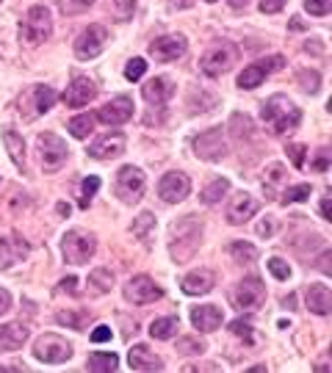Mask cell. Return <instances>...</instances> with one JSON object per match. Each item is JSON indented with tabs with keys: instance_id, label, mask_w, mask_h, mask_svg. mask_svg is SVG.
Returning <instances> with one entry per match:
<instances>
[{
	"instance_id": "obj_1",
	"label": "cell",
	"mask_w": 332,
	"mask_h": 373,
	"mask_svg": "<svg viewBox=\"0 0 332 373\" xmlns=\"http://www.w3.org/2000/svg\"><path fill=\"white\" fill-rule=\"evenodd\" d=\"M263 122L269 124L274 133H288L302 122V114L285 94H274L263 105Z\"/></svg>"
},
{
	"instance_id": "obj_2",
	"label": "cell",
	"mask_w": 332,
	"mask_h": 373,
	"mask_svg": "<svg viewBox=\"0 0 332 373\" xmlns=\"http://www.w3.org/2000/svg\"><path fill=\"white\" fill-rule=\"evenodd\" d=\"M95 249H97V238H95L92 232L70 229V232L64 235V257H67V263H73V266L89 263V257L95 254Z\"/></svg>"
},
{
	"instance_id": "obj_3",
	"label": "cell",
	"mask_w": 332,
	"mask_h": 373,
	"mask_svg": "<svg viewBox=\"0 0 332 373\" xmlns=\"http://www.w3.org/2000/svg\"><path fill=\"white\" fill-rule=\"evenodd\" d=\"M235 58H238V48L230 45V42H222V45L210 48L203 58H200V70H203L208 77H219V75H225L232 64H235Z\"/></svg>"
},
{
	"instance_id": "obj_4",
	"label": "cell",
	"mask_w": 332,
	"mask_h": 373,
	"mask_svg": "<svg viewBox=\"0 0 332 373\" xmlns=\"http://www.w3.org/2000/svg\"><path fill=\"white\" fill-rule=\"evenodd\" d=\"M36 147H39V161H42V169H45V172H55V169H61V166L67 163L70 149H67V144H64L58 136L42 133V136L36 139Z\"/></svg>"
},
{
	"instance_id": "obj_5",
	"label": "cell",
	"mask_w": 332,
	"mask_h": 373,
	"mask_svg": "<svg viewBox=\"0 0 332 373\" xmlns=\"http://www.w3.org/2000/svg\"><path fill=\"white\" fill-rule=\"evenodd\" d=\"M50 23H53L50 11H48L45 6H33V9L26 14V23L20 28V33H23V39L31 42V45H42V42L50 36V31H53Z\"/></svg>"
},
{
	"instance_id": "obj_6",
	"label": "cell",
	"mask_w": 332,
	"mask_h": 373,
	"mask_svg": "<svg viewBox=\"0 0 332 373\" xmlns=\"http://www.w3.org/2000/svg\"><path fill=\"white\" fill-rule=\"evenodd\" d=\"M33 354H36V360L48 362V365H58V362H67L73 357V346L61 335H42L33 343Z\"/></svg>"
},
{
	"instance_id": "obj_7",
	"label": "cell",
	"mask_w": 332,
	"mask_h": 373,
	"mask_svg": "<svg viewBox=\"0 0 332 373\" xmlns=\"http://www.w3.org/2000/svg\"><path fill=\"white\" fill-rule=\"evenodd\" d=\"M282 67H285V58H282V55L260 58V61H255L252 67H247L244 72L238 75V86H241V89H255L269 75H274L277 70H282Z\"/></svg>"
},
{
	"instance_id": "obj_8",
	"label": "cell",
	"mask_w": 332,
	"mask_h": 373,
	"mask_svg": "<svg viewBox=\"0 0 332 373\" xmlns=\"http://www.w3.org/2000/svg\"><path fill=\"white\" fill-rule=\"evenodd\" d=\"M108 42V28L105 25H89L75 39V55L77 58H97Z\"/></svg>"
},
{
	"instance_id": "obj_9",
	"label": "cell",
	"mask_w": 332,
	"mask_h": 373,
	"mask_svg": "<svg viewBox=\"0 0 332 373\" xmlns=\"http://www.w3.org/2000/svg\"><path fill=\"white\" fill-rule=\"evenodd\" d=\"M144 185H147L144 172L136 169V166H125L117 174V197L122 202H139L141 194H144Z\"/></svg>"
},
{
	"instance_id": "obj_10",
	"label": "cell",
	"mask_w": 332,
	"mask_h": 373,
	"mask_svg": "<svg viewBox=\"0 0 332 373\" xmlns=\"http://www.w3.org/2000/svg\"><path fill=\"white\" fill-rule=\"evenodd\" d=\"M194 152L203 158V161H222L227 155V144H225V136H222V127H210L200 133L194 139Z\"/></svg>"
},
{
	"instance_id": "obj_11",
	"label": "cell",
	"mask_w": 332,
	"mask_h": 373,
	"mask_svg": "<svg viewBox=\"0 0 332 373\" xmlns=\"http://www.w3.org/2000/svg\"><path fill=\"white\" fill-rule=\"evenodd\" d=\"M186 50H188L186 36L172 33V36H161V39H155L153 45H150V55H153L155 61H161V64H169V61H178V58H183V55H186Z\"/></svg>"
},
{
	"instance_id": "obj_12",
	"label": "cell",
	"mask_w": 332,
	"mask_h": 373,
	"mask_svg": "<svg viewBox=\"0 0 332 373\" xmlns=\"http://www.w3.org/2000/svg\"><path fill=\"white\" fill-rule=\"evenodd\" d=\"M263 298H266V288L255 276H247L244 282H238V288L232 293V301L238 310H257L263 304Z\"/></svg>"
},
{
	"instance_id": "obj_13",
	"label": "cell",
	"mask_w": 332,
	"mask_h": 373,
	"mask_svg": "<svg viewBox=\"0 0 332 373\" xmlns=\"http://www.w3.org/2000/svg\"><path fill=\"white\" fill-rule=\"evenodd\" d=\"M172 235H175V244H172V254L178 257V260H188L191 254H194V249L200 244V235H203V227H197V229H191V235L186 232V219L178 222L172 227Z\"/></svg>"
},
{
	"instance_id": "obj_14",
	"label": "cell",
	"mask_w": 332,
	"mask_h": 373,
	"mask_svg": "<svg viewBox=\"0 0 332 373\" xmlns=\"http://www.w3.org/2000/svg\"><path fill=\"white\" fill-rule=\"evenodd\" d=\"M188 191H191V183H188L186 174L180 172H169L158 183V194H161L164 202H183L188 197Z\"/></svg>"
},
{
	"instance_id": "obj_15",
	"label": "cell",
	"mask_w": 332,
	"mask_h": 373,
	"mask_svg": "<svg viewBox=\"0 0 332 373\" xmlns=\"http://www.w3.org/2000/svg\"><path fill=\"white\" fill-rule=\"evenodd\" d=\"M161 293L164 291L155 285L150 276H133L128 282V288H125V296L133 304H150L155 298H161Z\"/></svg>"
},
{
	"instance_id": "obj_16",
	"label": "cell",
	"mask_w": 332,
	"mask_h": 373,
	"mask_svg": "<svg viewBox=\"0 0 332 373\" xmlns=\"http://www.w3.org/2000/svg\"><path fill=\"white\" fill-rule=\"evenodd\" d=\"M133 117V99L130 97H117L111 102H105L97 111V119L102 124H125Z\"/></svg>"
},
{
	"instance_id": "obj_17",
	"label": "cell",
	"mask_w": 332,
	"mask_h": 373,
	"mask_svg": "<svg viewBox=\"0 0 332 373\" xmlns=\"http://www.w3.org/2000/svg\"><path fill=\"white\" fill-rule=\"evenodd\" d=\"M122 152H125V136H122V133H105V136H100V139L89 147V155L97 158V161L119 158Z\"/></svg>"
},
{
	"instance_id": "obj_18",
	"label": "cell",
	"mask_w": 332,
	"mask_h": 373,
	"mask_svg": "<svg viewBox=\"0 0 332 373\" xmlns=\"http://www.w3.org/2000/svg\"><path fill=\"white\" fill-rule=\"evenodd\" d=\"M95 94H97V89H95V83L89 77H75L70 83V89L64 92V102L70 108H83V105H89L95 99Z\"/></svg>"
},
{
	"instance_id": "obj_19",
	"label": "cell",
	"mask_w": 332,
	"mask_h": 373,
	"mask_svg": "<svg viewBox=\"0 0 332 373\" xmlns=\"http://www.w3.org/2000/svg\"><path fill=\"white\" fill-rule=\"evenodd\" d=\"M257 210V202L250 194H238V197L230 199V205H227V222L230 224H244L250 222L252 216H255Z\"/></svg>"
},
{
	"instance_id": "obj_20",
	"label": "cell",
	"mask_w": 332,
	"mask_h": 373,
	"mask_svg": "<svg viewBox=\"0 0 332 373\" xmlns=\"http://www.w3.org/2000/svg\"><path fill=\"white\" fill-rule=\"evenodd\" d=\"M128 365L133 371H164L161 357H155L147 346H133L128 354Z\"/></svg>"
},
{
	"instance_id": "obj_21",
	"label": "cell",
	"mask_w": 332,
	"mask_h": 373,
	"mask_svg": "<svg viewBox=\"0 0 332 373\" xmlns=\"http://www.w3.org/2000/svg\"><path fill=\"white\" fill-rule=\"evenodd\" d=\"M191 323H194V329H200V332H213V329L222 326V310L213 307V304L194 307V310H191Z\"/></svg>"
},
{
	"instance_id": "obj_22",
	"label": "cell",
	"mask_w": 332,
	"mask_h": 373,
	"mask_svg": "<svg viewBox=\"0 0 332 373\" xmlns=\"http://www.w3.org/2000/svg\"><path fill=\"white\" fill-rule=\"evenodd\" d=\"M307 310L316 315H327L332 310V293L327 285H310L307 288Z\"/></svg>"
},
{
	"instance_id": "obj_23",
	"label": "cell",
	"mask_w": 332,
	"mask_h": 373,
	"mask_svg": "<svg viewBox=\"0 0 332 373\" xmlns=\"http://www.w3.org/2000/svg\"><path fill=\"white\" fill-rule=\"evenodd\" d=\"M210 288H213V271H208V269L191 271L183 279V291L188 296H205V293H210Z\"/></svg>"
},
{
	"instance_id": "obj_24",
	"label": "cell",
	"mask_w": 332,
	"mask_h": 373,
	"mask_svg": "<svg viewBox=\"0 0 332 373\" xmlns=\"http://www.w3.org/2000/svg\"><path fill=\"white\" fill-rule=\"evenodd\" d=\"M28 254V244L23 238H0V266L9 269Z\"/></svg>"
},
{
	"instance_id": "obj_25",
	"label": "cell",
	"mask_w": 332,
	"mask_h": 373,
	"mask_svg": "<svg viewBox=\"0 0 332 373\" xmlns=\"http://www.w3.org/2000/svg\"><path fill=\"white\" fill-rule=\"evenodd\" d=\"M141 94H144V99H147L150 105H164L166 99L175 94V89H172V83H169L166 77H153V80L144 83Z\"/></svg>"
},
{
	"instance_id": "obj_26",
	"label": "cell",
	"mask_w": 332,
	"mask_h": 373,
	"mask_svg": "<svg viewBox=\"0 0 332 373\" xmlns=\"http://www.w3.org/2000/svg\"><path fill=\"white\" fill-rule=\"evenodd\" d=\"M28 329L23 323H6L0 326V351H17L26 343Z\"/></svg>"
},
{
	"instance_id": "obj_27",
	"label": "cell",
	"mask_w": 332,
	"mask_h": 373,
	"mask_svg": "<svg viewBox=\"0 0 332 373\" xmlns=\"http://www.w3.org/2000/svg\"><path fill=\"white\" fill-rule=\"evenodd\" d=\"M3 141H6V149H9L11 161L23 169V166H26V141H23V136H20L17 130H6V133H3Z\"/></svg>"
},
{
	"instance_id": "obj_28",
	"label": "cell",
	"mask_w": 332,
	"mask_h": 373,
	"mask_svg": "<svg viewBox=\"0 0 332 373\" xmlns=\"http://www.w3.org/2000/svg\"><path fill=\"white\" fill-rule=\"evenodd\" d=\"M55 321L80 332V329H86V326H89V321H92V313H89V310H67V313H58V315H55Z\"/></svg>"
},
{
	"instance_id": "obj_29",
	"label": "cell",
	"mask_w": 332,
	"mask_h": 373,
	"mask_svg": "<svg viewBox=\"0 0 332 373\" xmlns=\"http://www.w3.org/2000/svg\"><path fill=\"white\" fill-rule=\"evenodd\" d=\"M178 329H180V321L175 315H166V318H158V321L150 323V335H153L155 340H169Z\"/></svg>"
},
{
	"instance_id": "obj_30",
	"label": "cell",
	"mask_w": 332,
	"mask_h": 373,
	"mask_svg": "<svg viewBox=\"0 0 332 373\" xmlns=\"http://www.w3.org/2000/svg\"><path fill=\"white\" fill-rule=\"evenodd\" d=\"M111 285H114V274L111 269H95V271L89 274V288L95 291V293H108L111 291Z\"/></svg>"
},
{
	"instance_id": "obj_31",
	"label": "cell",
	"mask_w": 332,
	"mask_h": 373,
	"mask_svg": "<svg viewBox=\"0 0 332 373\" xmlns=\"http://www.w3.org/2000/svg\"><path fill=\"white\" fill-rule=\"evenodd\" d=\"M89 371H117L119 368V360H117V354H105V351H100V354H92L89 357Z\"/></svg>"
},
{
	"instance_id": "obj_32",
	"label": "cell",
	"mask_w": 332,
	"mask_h": 373,
	"mask_svg": "<svg viewBox=\"0 0 332 373\" xmlns=\"http://www.w3.org/2000/svg\"><path fill=\"white\" fill-rule=\"evenodd\" d=\"M230 254L235 257V263H244V266H250V263L257 260V249L252 244H247V241H232Z\"/></svg>"
},
{
	"instance_id": "obj_33",
	"label": "cell",
	"mask_w": 332,
	"mask_h": 373,
	"mask_svg": "<svg viewBox=\"0 0 332 373\" xmlns=\"http://www.w3.org/2000/svg\"><path fill=\"white\" fill-rule=\"evenodd\" d=\"M227 191H230V183H227L225 177H219V180H213V183L203 191V202L205 205H216Z\"/></svg>"
},
{
	"instance_id": "obj_34",
	"label": "cell",
	"mask_w": 332,
	"mask_h": 373,
	"mask_svg": "<svg viewBox=\"0 0 332 373\" xmlns=\"http://www.w3.org/2000/svg\"><path fill=\"white\" fill-rule=\"evenodd\" d=\"M33 99H36V111L45 114V111H50L53 105H55L58 94L53 92L50 86H36V89H33Z\"/></svg>"
},
{
	"instance_id": "obj_35",
	"label": "cell",
	"mask_w": 332,
	"mask_h": 373,
	"mask_svg": "<svg viewBox=\"0 0 332 373\" xmlns=\"http://www.w3.org/2000/svg\"><path fill=\"white\" fill-rule=\"evenodd\" d=\"M92 127H95V119H92L89 114H83V117H75V119H70V133H73L75 139H86V136L92 133Z\"/></svg>"
},
{
	"instance_id": "obj_36",
	"label": "cell",
	"mask_w": 332,
	"mask_h": 373,
	"mask_svg": "<svg viewBox=\"0 0 332 373\" xmlns=\"http://www.w3.org/2000/svg\"><path fill=\"white\" fill-rule=\"evenodd\" d=\"M97 188H100V177H95V174H89L86 180H83V185H80V207H89V202L92 197L97 194Z\"/></svg>"
},
{
	"instance_id": "obj_37",
	"label": "cell",
	"mask_w": 332,
	"mask_h": 373,
	"mask_svg": "<svg viewBox=\"0 0 332 373\" xmlns=\"http://www.w3.org/2000/svg\"><path fill=\"white\" fill-rule=\"evenodd\" d=\"M230 332L235 335V337L247 340V343H255V329H252V323L250 321H232Z\"/></svg>"
},
{
	"instance_id": "obj_38",
	"label": "cell",
	"mask_w": 332,
	"mask_h": 373,
	"mask_svg": "<svg viewBox=\"0 0 332 373\" xmlns=\"http://www.w3.org/2000/svg\"><path fill=\"white\" fill-rule=\"evenodd\" d=\"M153 227H155V216H153V213H141V216L136 219V224H133V235H136V238H144V235H147Z\"/></svg>"
},
{
	"instance_id": "obj_39",
	"label": "cell",
	"mask_w": 332,
	"mask_h": 373,
	"mask_svg": "<svg viewBox=\"0 0 332 373\" xmlns=\"http://www.w3.org/2000/svg\"><path fill=\"white\" fill-rule=\"evenodd\" d=\"M147 72V61L144 58H130L125 67V77L128 80H141V75Z\"/></svg>"
},
{
	"instance_id": "obj_40",
	"label": "cell",
	"mask_w": 332,
	"mask_h": 373,
	"mask_svg": "<svg viewBox=\"0 0 332 373\" xmlns=\"http://www.w3.org/2000/svg\"><path fill=\"white\" fill-rule=\"evenodd\" d=\"M310 197V185H294V188H288L285 194H282V202L288 205V202H305Z\"/></svg>"
},
{
	"instance_id": "obj_41",
	"label": "cell",
	"mask_w": 332,
	"mask_h": 373,
	"mask_svg": "<svg viewBox=\"0 0 332 373\" xmlns=\"http://www.w3.org/2000/svg\"><path fill=\"white\" fill-rule=\"evenodd\" d=\"M305 9L316 17H324L332 11V0H305Z\"/></svg>"
},
{
	"instance_id": "obj_42",
	"label": "cell",
	"mask_w": 332,
	"mask_h": 373,
	"mask_svg": "<svg viewBox=\"0 0 332 373\" xmlns=\"http://www.w3.org/2000/svg\"><path fill=\"white\" fill-rule=\"evenodd\" d=\"M299 83H302V89L305 92H318V83H321V77H318V72H299Z\"/></svg>"
},
{
	"instance_id": "obj_43",
	"label": "cell",
	"mask_w": 332,
	"mask_h": 373,
	"mask_svg": "<svg viewBox=\"0 0 332 373\" xmlns=\"http://www.w3.org/2000/svg\"><path fill=\"white\" fill-rule=\"evenodd\" d=\"M269 271L274 274L277 279H288V276H291L288 263H285V260H280V257H272V260H269Z\"/></svg>"
},
{
	"instance_id": "obj_44",
	"label": "cell",
	"mask_w": 332,
	"mask_h": 373,
	"mask_svg": "<svg viewBox=\"0 0 332 373\" xmlns=\"http://www.w3.org/2000/svg\"><path fill=\"white\" fill-rule=\"evenodd\" d=\"M114 6H117V17L119 20H128L136 11V0H114Z\"/></svg>"
},
{
	"instance_id": "obj_45",
	"label": "cell",
	"mask_w": 332,
	"mask_h": 373,
	"mask_svg": "<svg viewBox=\"0 0 332 373\" xmlns=\"http://www.w3.org/2000/svg\"><path fill=\"white\" fill-rule=\"evenodd\" d=\"M288 155H291V163H294L296 169L305 166V147H302V144H291V147H288Z\"/></svg>"
},
{
	"instance_id": "obj_46",
	"label": "cell",
	"mask_w": 332,
	"mask_h": 373,
	"mask_svg": "<svg viewBox=\"0 0 332 373\" xmlns=\"http://www.w3.org/2000/svg\"><path fill=\"white\" fill-rule=\"evenodd\" d=\"M274 229H277V222H274L272 216H266L263 222L257 224V235H260V238H272V235H274Z\"/></svg>"
},
{
	"instance_id": "obj_47",
	"label": "cell",
	"mask_w": 332,
	"mask_h": 373,
	"mask_svg": "<svg viewBox=\"0 0 332 373\" xmlns=\"http://www.w3.org/2000/svg\"><path fill=\"white\" fill-rule=\"evenodd\" d=\"M178 348L183 351V354H203L205 351V346L200 343V340H188V337H186V340H180Z\"/></svg>"
},
{
	"instance_id": "obj_48",
	"label": "cell",
	"mask_w": 332,
	"mask_h": 373,
	"mask_svg": "<svg viewBox=\"0 0 332 373\" xmlns=\"http://www.w3.org/2000/svg\"><path fill=\"white\" fill-rule=\"evenodd\" d=\"M95 0H73V3H64V11L67 14H77V11H86Z\"/></svg>"
},
{
	"instance_id": "obj_49",
	"label": "cell",
	"mask_w": 332,
	"mask_h": 373,
	"mask_svg": "<svg viewBox=\"0 0 332 373\" xmlns=\"http://www.w3.org/2000/svg\"><path fill=\"white\" fill-rule=\"evenodd\" d=\"M92 340H95V343H105V340H111V326H105V323L95 326V332H92Z\"/></svg>"
},
{
	"instance_id": "obj_50",
	"label": "cell",
	"mask_w": 332,
	"mask_h": 373,
	"mask_svg": "<svg viewBox=\"0 0 332 373\" xmlns=\"http://www.w3.org/2000/svg\"><path fill=\"white\" fill-rule=\"evenodd\" d=\"M282 6H285V0H260V11L263 14H277Z\"/></svg>"
},
{
	"instance_id": "obj_51",
	"label": "cell",
	"mask_w": 332,
	"mask_h": 373,
	"mask_svg": "<svg viewBox=\"0 0 332 373\" xmlns=\"http://www.w3.org/2000/svg\"><path fill=\"white\" fill-rule=\"evenodd\" d=\"M64 293H70V296H77V279L75 276H67V279H61V285H58Z\"/></svg>"
},
{
	"instance_id": "obj_52",
	"label": "cell",
	"mask_w": 332,
	"mask_h": 373,
	"mask_svg": "<svg viewBox=\"0 0 332 373\" xmlns=\"http://www.w3.org/2000/svg\"><path fill=\"white\" fill-rule=\"evenodd\" d=\"M327 166H330V152L324 149V152H318V158H316L313 169H318V172H327Z\"/></svg>"
},
{
	"instance_id": "obj_53",
	"label": "cell",
	"mask_w": 332,
	"mask_h": 373,
	"mask_svg": "<svg viewBox=\"0 0 332 373\" xmlns=\"http://www.w3.org/2000/svg\"><path fill=\"white\" fill-rule=\"evenodd\" d=\"M9 310H11V296L6 288H0V315H6Z\"/></svg>"
},
{
	"instance_id": "obj_54",
	"label": "cell",
	"mask_w": 332,
	"mask_h": 373,
	"mask_svg": "<svg viewBox=\"0 0 332 373\" xmlns=\"http://www.w3.org/2000/svg\"><path fill=\"white\" fill-rule=\"evenodd\" d=\"M266 174H269V180H272V183H280L285 169H282L280 163H274V166H269V169H266Z\"/></svg>"
},
{
	"instance_id": "obj_55",
	"label": "cell",
	"mask_w": 332,
	"mask_h": 373,
	"mask_svg": "<svg viewBox=\"0 0 332 373\" xmlns=\"http://www.w3.org/2000/svg\"><path fill=\"white\" fill-rule=\"evenodd\" d=\"M330 260H332L330 252H324V254H321V260H318V269H321L324 274H330V271H332V269H330Z\"/></svg>"
},
{
	"instance_id": "obj_56",
	"label": "cell",
	"mask_w": 332,
	"mask_h": 373,
	"mask_svg": "<svg viewBox=\"0 0 332 373\" xmlns=\"http://www.w3.org/2000/svg\"><path fill=\"white\" fill-rule=\"evenodd\" d=\"M321 216L330 222V191L324 194V199H321Z\"/></svg>"
},
{
	"instance_id": "obj_57",
	"label": "cell",
	"mask_w": 332,
	"mask_h": 373,
	"mask_svg": "<svg viewBox=\"0 0 332 373\" xmlns=\"http://www.w3.org/2000/svg\"><path fill=\"white\" fill-rule=\"evenodd\" d=\"M291 28H294V31H302L305 25H302V20H299V17H294V20H291Z\"/></svg>"
},
{
	"instance_id": "obj_58",
	"label": "cell",
	"mask_w": 332,
	"mask_h": 373,
	"mask_svg": "<svg viewBox=\"0 0 332 373\" xmlns=\"http://www.w3.org/2000/svg\"><path fill=\"white\" fill-rule=\"evenodd\" d=\"M247 3H250V0H230V6H232V9H244Z\"/></svg>"
},
{
	"instance_id": "obj_59",
	"label": "cell",
	"mask_w": 332,
	"mask_h": 373,
	"mask_svg": "<svg viewBox=\"0 0 332 373\" xmlns=\"http://www.w3.org/2000/svg\"><path fill=\"white\" fill-rule=\"evenodd\" d=\"M296 304V296H288V298H282V307H294Z\"/></svg>"
},
{
	"instance_id": "obj_60",
	"label": "cell",
	"mask_w": 332,
	"mask_h": 373,
	"mask_svg": "<svg viewBox=\"0 0 332 373\" xmlns=\"http://www.w3.org/2000/svg\"><path fill=\"white\" fill-rule=\"evenodd\" d=\"M58 213H61V216H70V205L61 202V205H58Z\"/></svg>"
},
{
	"instance_id": "obj_61",
	"label": "cell",
	"mask_w": 332,
	"mask_h": 373,
	"mask_svg": "<svg viewBox=\"0 0 332 373\" xmlns=\"http://www.w3.org/2000/svg\"><path fill=\"white\" fill-rule=\"evenodd\" d=\"M205 3H216V0H205Z\"/></svg>"
},
{
	"instance_id": "obj_62",
	"label": "cell",
	"mask_w": 332,
	"mask_h": 373,
	"mask_svg": "<svg viewBox=\"0 0 332 373\" xmlns=\"http://www.w3.org/2000/svg\"><path fill=\"white\" fill-rule=\"evenodd\" d=\"M0 371H3V365H0Z\"/></svg>"
},
{
	"instance_id": "obj_63",
	"label": "cell",
	"mask_w": 332,
	"mask_h": 373,
	"mask_svg": "<svg viewBox=\"0 0 332 373\" xmlns=\"http://www.w3.org/2000/svg\"><path fill=\"white\" fill-rule=\"evenodd\" d=\"M0 3H3V0H0Z\"/></svg>"
}]
</instances>
